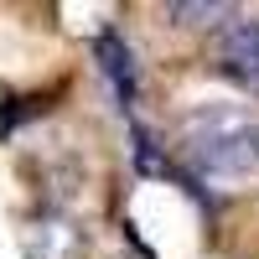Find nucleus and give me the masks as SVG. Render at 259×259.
I'll list each match as a JSON object with an SVG mask.
<instances>
[{"label":"nucleus","mask_w":259,"mask_h":259,"mask_svg":"<svg viewBox=\"0 0 259 259\" xmlns=\"http://www.w3.org/2000/svg\"><path fill=\"white\" fill-rule=\"evenodd\" d=\"M187 156L212 182H244L259 171V124L233 109H202L187 124Z\"/></svg>","instance_id":"nucleus-1"},{"label":"nucleus","mask_w":259,"mask_h":259,"mask_svg":"<svg viewBox=\"0 0 259 259\" xmlns=\"http://www.w3.org/2000/svg\"><path fill=\"white\" fill-rule=\"evenodd\" d=\"M212 68H218L223 78H233L239 89H254L259 94V16H233L228 26H218V36H212Z\"/></svg>","instance_id":"nucleus-2"},{"label":"nucleus","mask_w":259,"mask_h":259,"mask_svg":"<svg viewBox=\"0 0 259 259\" xmlns=\"http://www.w3.org/2000/svg\"><path fill=\"white\" fill-rule=\"evenodd\" d=\"M78 254H83V239L68 218L41 212L26 223V259H78Z\"/></svg>","instance_id":"nucleus-3"},{"label":"nucleus","mask_w":259,"mask_h":259,"mask_svg":"<svg viewBox=\"0 0 259 259\" xmlns=\"http://www.w3.org/2000/svg\"><path fill=\"white\" fill-rule=\"evenodd\" d=\"M99 57H104V73L119 83V99L130 104V99H135V68H130L124 41H119V36H99Z\"/></svg>","instance_id":"nucleus-4"},{"label":"nucleus","mask_w":259,"mask_h":259,"mask_svg":"<svg viewBox=\"0 0 259 259\" xmlns=\"http://www.w3.org/2000/svg\"><path fill=\"white\" fill-rule=\"evenodd\" d=\"M171 21H177V26H212V21H233V6L228 0H177V6H171Z\"/></svg>","instance_id":"nucleus-5"}]
</instances>
